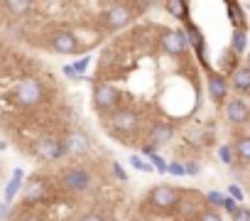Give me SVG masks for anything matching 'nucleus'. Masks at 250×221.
<instances>
[{"instance_id": "17", "label": "nucleus", "mask_w": 250, "mask_h": 221, "mask_svg": "<svg viewBox=\"0 0 250 221\" xmlns=\"http://www.w3.org/2000/svg\"><path fill=\"white\" fill-rule=\"evenodd\" d=\"M22 182H25V172L22 170H15L13 172V179L8 182V187H5V201L3 204H13V199H15V194L20 192V187H22Z\"/></svg>"}, {"instance_id": "40", "label": "nucleus", "mask_w": 250, "mask_h": 221, "mask_svg": "<svg viewBox=\"0 0 250 221\" xmlns=\"http://www.w3.org/2000/svg\"><path fill=\"white\" fill-rule=\"evenodd\" d=\"M0 150H5V143L3 140H0Z\"/></svg>"}, {"instance_id": "30", "label": "nucleus", "mask_w": 250, "mask_h": 221, "mask_svg": "<svg viewBox=\"0 0 250 221\" xmlns=\"http://www.w3.org/2000/svg\"><path fill=\"white\" fill-rule=\"evenodd\" d=\"M228 197L235 199V201H243V189L238 184H228Z\"/></svg>"}, {"instance_id": "2", "label": "nucleus", "mask_w": 250, "mask_h": 221, "mask_svg": "<svg viewBox=\"0 0 250 221\" xmlns=\"http://www.w3.org/2000/svg\"><path fill=\"white\" fill-rule=\"evenodd\" d=\"M120 101V93L115 86L110 84H103V81H96L93 84V91H91V103L98 113H115V106Z\"/></svg>"}, {"instance_id": "31", "label": "nucleus", "mask_w": 250, "mask_h": 221, "mask_svg": "<svg viewBox=\"0 0 250 221\" xmlns=\"http://www.w3.org/2000/svg\"><path fill=\"white\" fill-rule=\"evenodd\" d=\"M150 160H152V167H157L160 172H167V162H165L157 153H155V155H150Z\"/></svg>"}, {"instance_id": "11", "label": "nucleus", "mask_w": 250, "mask_h": 221, "mask_svg": "<svg viewBox=\"0 0 250 221\" xmlns=\"http://www.w3.org/2000/svg\"><path fill=\"white\" fill-rule=\"evenodd\" d=\"M110 123H113V128H115L118 133H123V135H130V133H135V131H138L140 118H138L135 110H128V108H125V110H118V113H113Z\"/></svg>"}, {"instance_id": "21", "label": "nucleus", "mask_w": 250, "mask_h": 221, "mask_svg": "<svg viewBox=\"0 0 250 221\" xmlns=\"http://www.w3.org/2000/svg\"><path fill=\"white\" fill-rule=\"evenodd\" d=\"M5 5V10L10 13V18H22L27 10H30V3H27V0H8V3H3Z\"/></svg>"}, {"instance_id": "28", "label": "nucleus", "mask_w": 250, "mask_h": 221, "mask_svg": "<svg viewBox=\"0 0 250 221\" xmlns=\"http://www.w3.org/2000/svg\"><path fill=\"white\" fill-rule=\"evenodd\" d=\"M167 172H169V175H174V177H187V172H184V165H182V162H169V165H167Z\"/></svg>"}, {"instance_id": "9", "label": "nucleus", "mask_w": 250, "mask_h": 221, "mask_svg": "<svg viewBox=\"0 0 250 221\" xmlns=\"http://www.w3.org/2000/svg\"><path fill=\"white\" fill-rule=\"evenodd\" d=\"M226 118L230 126H245L250 121V106L243 98H228L226 101Z\"/></svg>"}, {"instance_id": "6", "label": "nucleus", "mask_w": 250, "mask_h": 221, "mask_svg": "<svg viewBox=\"0 0 250 221\" xmlns=\"http://www.w3.org/2000/svg\"><path fill=\"white\" fill-rule=\"evenodd\" d=\"M160 44L169 57H182L189 49V40H187L184 30H162Z\"/></svg>"}, {"instance_id": "29", "label": "nucleus", "mask_w": 250, "mask_h": 221, "mask_svg": "<svg viewBox=\"0 0 250 221\" xmlns=\"http://www.w3.org/2000/svg\"><path fill=\"white\" fill-rule=\"evenodd\" d=\"M233 221H250V209L248 206H238V211L233 214Z\"/></svg>"}, {"instance_id": "7", "label": "nucleus", "mask_w": 250, "mask_h": 221, "mask_svg": "<svg viewBox=\"0 0 250 221\" xmlns=\"http://www.w3.org/2000/svg\"><path fill=\"white\" fill-rule=\"evenodd\" d=\"M49 44H52V49L59 52V54H76V52L81 49V42H79V37H76L71 30H57V32L49 37Z\"/></svg>"}, {"instance_id": "15", "label": "nucleus", "mask_w": 250, "mask_h": 221, "mask_svg": "<svg viewBox=\"0 0 250 221\" xmlns=\"http://www.w3.org/2000/svg\"><path fill=\"white\" fill-rule=\"evenodd\" d=\"M172 138H174V126L172 123H157L150 131V145H155V148L167 145Z\"/></svg>"}, {"instance_id": "20", "label": "nucleus", "mask_w": 250, "mask_h": 221, "mask_svg": "<svg viewBox=\"0 0 250 221\" xmlns=\"http://www.w3.org/2000/svg\"><path fill=\"white\" fill-rule=\"evenodd\" d=\"M233 153L240 162H250V135H240L233 143Z\"/></svg>"}, {"instance_id": "32", "label": "nucleus", "mask_w": 250, "mask_h": 221, "mask_svg": "<svg viewBox=\"0 0 250 221\" xmlns=\"http://www.w3.org/2000/svg\"><path fill=\"white\" fill-rule=\"evenodd\" d=\"M113 175H115L120 182H128V172H125L123 165H118V162H113Z\"/></svg>"}, {"instance_id": "25", "label": "nucleus", "mask_w": 250, "mask_h": 221, "mask_svg": "<svg viewBox=\"0 0 250 221\" xmlns=\"http://www.w3.org/2000/svg\"><path fill=\"white\" fill-rule=\"evenodd\" d=\"M199 221H223L221 219V214H218V209H204L201 214H199Z\"/></svg>"}, {"instance_id": "38", "label": "nucleus", "mask_w": 250, "mask_h": 221, "mask_svg": "<svg viewBox=\"0 0 250 221\" xmlns=\"http://www.w3.org/2000/svg\"><path fill=\"white\" fill-rule=\"evenodd\" d=\"M20 221H44L42 216H25V219H20Z\"/></svg>"}, {"instance_id": "39", "label": "nucleus", "mask_w": 250, "mask_h": 221, "mask_svg": "<svg viewBox=\"0 0 250 221\" xmlns=\"http://www.w3.org/2000/svg\"><path fill=\"white\" fill-rule=\"evenodd\" d=\"M130 221H147V219H143V216H135V219H130Z\"/></svg>"}, {"instance_id": "35", "label": "nucleus", "mask_w": 250, "mask_h": 221, "mask_svg": "<svg viewBox=\"0 0 250 221\" xmlns=\"http://www.w3.org/2000/svg\"><path fill=\"white\" fill-rule=\"evenodd\" d=\"M79 221H105V219H103L101 214H96V211H91V214H83V216H81Z\"/></svg>"}, {"instance_id": "3", "label": "nucleus", "mask_w": 250, "mask_h": 221, "mask_svg": "<svg viewBox=\"0 0 250 221\" xmlns=\"http://www.w3.org/2000/svg\"><path fill=\"white\" fill-rule=\"evenodd\" d=\"M179 199H182V192L172 184H155L147 192V204L160 211H172L179 204Z\"/></svg>"}, {"instance_id": "24", "label": "nucleus", "mask_w": 250, "mask_h": 221, "mask_svg": "<svg viewBox=\"0 0 250 221\" xmlns=\"http://www.w3.org/2000/svg\"><path fill=\"white\" fill-rule=\"evenodd\" d=\"M206 201H208V206H211V209H223L226 194H221V192L211 189V192H206Z\"/></svg>"}, {"instance_id": "26", "label": "nucleus", "mask_w": 250, "mask_h": 221, "mask_svg": "<svg viewBox=\"0 0 250 221\" xmlns=\"http://www.w3.org/2000/svg\"><path fill=\"white\" fill-rule=\"evenodd\" d=\"M130 165L135 167V170H143V172H152V165H147L140 155H130Z\"/></svg>"}, {"instance_id": "12", "label": "nucleus", "mask_w": 250, "mask_h": 221, "mask_svg": "<svg viewBox=\"0 0 250 221\" xmlns=\"http://www.w3.org/2000/svg\"><path fill=\"white\" fill-rule=\"evenodd\" d=\"M206 88H208V96L213 103H226V96H228V81L223 74L218 71H208L206 76Z\"/></svg>"}, {"instance_id": "37", "label": "nucleus", "mask_w": 250, "mask_h": 221, "mask_svg": "<svg viewBox=\"0 0 250 221\" xmlns=\"http://www.w3.org/2000/svg\"><path fill=\"white\" fill-rule=\"evenodd\" d=\"M8 211H10V206H8V204H0V219H8V216H10Z\"/></svg>"}, {"instance_id": "14", "label": "nucleus", "mask_w": 250, "mask_h": 221, "mask_svg": "<svg viewBox=\"0 0 250 221\" xmlns=\"http://www.w3.org/2000/svg\"><path fill=\"white\" fill-rule=\"evenodd\" d=\"M25 204H40L47 199V182L42 177H32L27 184H25Z\"/></svg>"}, {"instance_id": "10", "label": "nucleus", "mask_w": 250, "mask_h": 221, "mask_svg": "<svg viewBox=\"0 0 250 221\" xmlns=\"http://www.w3.org/2000/svg\"><path fill=\"white\" fill-rule=\"evenodd\" d=\"M35 155L42 160V162H57L59 157H64V143L62 140H54V138H44L37 143L35 148Z\"/></svg>"}, {"instance_id": "33", "label": "nucleus", "mask_w": 250, "mask_h": 221, "mask_svg": "<svg viewBox=\"0 0 250 221\" xmlns=\"http://www.w3.org/2000/svg\"><path fill=\"white\" fill-rule=\"evenodd\" d=\"M223 209H226V211L233 216V214L238 211V201H235V199H230V197H226V201H223Z\"/></svg>"}, {"instance_id": "41", "label": "nucleus", "mask_w": 250, "mask_h": 221, "mask_svg": "<svg viewBox=\"0 0 250 221\" xmlns=\"http://www.w3.org/2000/svg\"><path fill=\"white\" fill-rule=\"evenodd\" d=\"M105 221H115V219H105Z\"/></svg>"}, {"instance_id": "13", "label": "nucleus", "mask_w": 250, "mask_h": 221, "mask_svg": "<svg viewBox=\"0 0 250 221\" xmlns=\"http://www.w3.org/2000/svg\"><path fill=\"white\" fill-rule=\"evenodd\" d=\"M184 35H187V40H189V44L196 49V57H199V62L204 64V66H208V62H206V40H204V32L194 25V22H187V27H184Z\"/></svg>"}, {"instance_id": "22", "label": "nucleus", "mask_w": 250, "mask_h": 221, "mask_svg": "<svg viewBox=\"0 0 250 221\" xmlns=\"http://www.w3.org/2000/svg\"><path fill=\"white\" fill-rule=\"evenodd\" d=\"M248 47V37H245V30H233V40H230V52L233 54H243Z\"/></svg>"}, {"instance_id": "8", "label": "nucleus", "mask_w": 250, "mask_h": 221, "mask_svg": "<svg viewBox=\"0 0 250 221\" xmlns=\"http://www.w3.org/2000/svg\"><path fill=\"white\" fill-rule=\"evenodd\" d=\"M62 143H64V153L71 155V157L88 155V150H91V140H88V135H86L83 131H71V133H66Z\"/></svg>"}, {"instance_id": "16", "label": "nucleus", "mask_w": 250, "mask_h": 221, "mask_svg": "<svg viewBox=\"0 0 250 221\" xmlns=\"http://www.w3.org/2000/svg\"><path fill=\"white\" fill-rule=\"evenodd\" d=\"M230 86L240 93H248L250 91V66H238L230 74Z\"/></svg>"}, {"instance_id": "1", "label": "nucleus", "mask_w": 250, "mask_h": 221, "mask_svg": "<svg viewBox=\"0 0 250 221\" xmlns=\"http://www.w3.org/2000/svg\"><path fill=\"white\" fill-rule=\"evenodd\" d=\"M135 20V10L125 3H115V5H108L103 13H101V22L105 30L110 32H118L123 27H128L130 22Z\"/></svg>"}, {"instance_id": "23", "label": "nucleus", "mask_w": 250, "mask_h": 221, "mask_svg": "<svg viewBox=\"0 0 250 221\" xmlns=\"http://www.w3.org/2000/svg\"><path fill=\"white\" fill-rule=\"evenodd\" d=\"M218 160L223 162V165H233L235 162V153H233V145H221L218 148Z\"/></svg>"}, {"instance_id": "34", "label": "nucleus", "mask_w": 250, "mask_h": 221, "mask_svg": "<svg viewBox=\"0 0 250 221\" xmlns=\"http://www.w3.org/2000/svg\"><path fill=\"white\" fill-rule=\"evenodd\" d=\"M199 170H201V167H199L196 162H187V165H184V172H187L189 177H196V175H199Z\"/></svg>"}, {"instance_id": "18", "label": "nucleus", "mask_w": 250, "mask_h": 221, "mask_svg": "<svg viewBox=\"0 0 250 221\" xmlns=\"http://www.w3.org/2000/svg\"><path fill=\"white\" fill-rule=\"evenodd\" d=\"M167 13L182 22H189V5L184 3V0H169V3H165Z\"/></svg>"}, {"instance_id": "27", "label": "nucleus", "mask_w": 250, "mask_h": 221, "mask_svg": "<svg viewBox=\"0 0 250 221\" xmlns=\"http://www.w3.org/2000/svg\"><path fill=\"white\" fill-rule=\"evenodd\" d=\"M88 64H91V57H81L79 62H74V64H71V69H74V71H76V74L81 76V74H83V71L88 69Z\"/></svg>"}, {"instance_id": "5", "label": "nucleus", "mask_w": 250, "mask_h": 221, "mask_svg": "<svg viewBox=\"0 0 250 221\" xmlns=\"http://www.w3.org/2000/svg\"><path fill=\"white\" fill-rule=\"evenodd\" d=\"M62 187L66 189V192H71V194H81V192H86L88 187H91V175H88V170H83V167H66L64 172H62Z\"/></svg>"}, {"instance_id": "4", "label": "nucleus", "mask_w": 250, "mask_h": 221, "mask_svg": "<svg viewBox=\"0 0 250 221\" xmlns=\"http://www.w3.org/2000/svg\"><path fill=\"white\" fill-rule=\"evenodd\" d=\"M13 98H15V103H18V106H25V108L37 106V103L44 98V86H42L37 79L27 76V79H22V81L15 86Z\"/></svg>"}, {"instance_id": "19", "label": "nucleus", "mask_w": 250, "mask_h": 221, "mask_svg": "<svg viewBox=\"0 0 250 221\" xmlns=\"http://www.w3.org/2000/svg\"><path fill=\"white\" fill-rule=\"evenodd\" d=\"M226 10L230 15V22H233V30H248L245 25V15H243V8L238 3H226Z\"/></svg>"}, {"instance_id": "36", "label": "nucleus", "mask_w": 250, "mask_h": 221, "mask_svg": "<svg viewBox=\"0 0 250 221\" xmlns=\"http://www.w3.org/2000/svg\"><path fill=\"white\" fill-rule=\"evenodd\" d=\"M64 74H66L69 79H81V76H79V74H76V71L71 69V64H69V66H64Z\"/></svg>"}]
</instances>
